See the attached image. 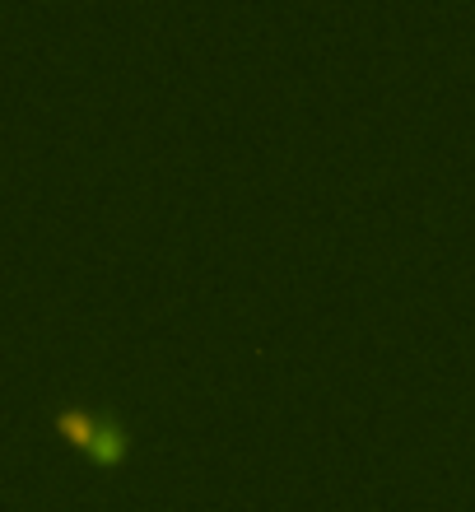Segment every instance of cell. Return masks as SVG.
<instances>
[{
  "instance_id": "6da1fadb",
  "label": "cell",
  "mask_w": 475,
  "mask_h": 512,
  "mask_svg": "<svg viewBox=\"0 0 475 512\" xmlns=\"http://www.w3.org/2000/svg\"><path fill=\"white\" fill-rule=\"evenodd\" d=\"M52 429L66 438V443H75L80 452H89V457L98 461V466H122L126 452H131V433H126L122 419L112 415H94L89 405H56L52 410Z\"/></svg>"
}]
</instances>
